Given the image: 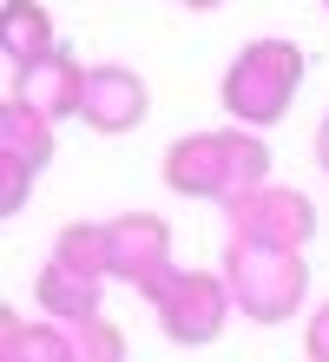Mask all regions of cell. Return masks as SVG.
I'll use <instances>...</instances> for the list:
<instances>
[{"instance_id": "obj_8", "label": "cell", "mask_w": 329, "mask_h": 362, "mask_svg": "<svg viewBox=\"0 0 329 362\" xmlns=\"http://www.w3.org/2000/svg\"><path fill=\"white\" fill-rule=\"evenodd\" d=\"M145 112H151V93H145V79L132 73V66H86L79 125L119 139V132H132V125H145Z\"/></svg>"}, {"instance_id": "obj_10", "label": "cell", "mask_w": 329, "mask_h": 362, "mask_svg": "<svg viewBox=\"0 0 329 362\" xmlns=\"http://www.w3.org/2000/svg\"><path fill=\"white\" fill-rule=\"evenodd\" d=\"M59 53V33H53V13L40 0H7L0 7V59H7V79L33 73L40 59Z\"/></svg>"}, {"instance_id": "obj_12", "label": "cell", "mask_w": 329, "mask_h": 362, "mask_svg": "<svg viewBox=\"0 0 329 362\" xmlns=\"http://www.w3.org/2000/svg\"><path fill=\"white\" fill-rule=\"evenodd\" d=\"M0 362H66V323L53 316H0Z\"/></svg>"}, {"instance_id": "obj_13", "label": "cell", "mask_w": 329, "mask_h": 362, "mask_svg": "<svg viewBox=\"0 0 329 362\" xmlns=\"http://www.w3.org/2000/svg\"><path fill=\"white\" fill-rule=\"evenodd\" d=\"M53 257H59L66 270L105 284V276H112V230H105V224H66L59 238H53Z\"/></svg>"}, {"instance_id": "obj_4", "label": "cell", "mask_w": 329, "mask_h": 362, "mask_svg": "<svg viewBox=\"0 0 329 362\" xmlns=\"http://www.w3.org/2000/svg\"><path fill=\"white\" fill-rule=\"evenodd\" d=\"M158 329L171 336L178 349H204L224 336V316L237 310L231 303V284H224V270H178L171 284L158 290Z\"/></svg>"}, {"instance_id": "obj_9", "label": "cell", "mask_w": 329, "mask_h": 362, "mask_svg": "<svg viewBox=\"0 0 329 362\" xmlns=\"http://www.w3.org/2000/svg\"><path fill=\"white\" fill-rule=\"evenodd\" d=\"M7 93H13V99H27L33 112H40V119H53V125H59V119H79V99H86V66L59 47L53 59H40L33 73L7 79Z\"/></svg>"}, {"instance_id": "obj_11", "label": "cell", "mask_w": 329, "mask_h": 362, "mask_svg": "<svg viewBox=\"0 0 329 362\" xmlns=\"http://www.w3.org/2000/svg\"><path fill=\"white\" fill-rule=\"evenodd\" d=\"M33 296H40V316H53V323H93L105 284H93V276L66 270L59 257H47L40 276H33Z\"/></svg>"}, {"instance_id": "obj_5", "label": "cell", "mask_w": 329, "mask_h": 362, "mask_svg": "<svg viewBox=\"0 0 329 362\" xmlns=\"http://www.w3.org/2000/svg\"><path fill=\"white\" fill-rule=\"evenodd\" d=\"M105 230H112V276L132 284L145 303H158V290L178 276V264H171V224L158 211H119Z\"/></svg>"}, {"instance_id": "obj_2", "label": "cell", "mask_w": 329, "mask_h": 362, "mask_svg": "<svg viewBox=\"0 0 329 362\" xmlns=\"http://www.w3.org/2000/svg\"><path fill=\"white\" fill-rule=\"evenodd\" d=\"M296 86H303V47L296 40H250V47H237L231 73H224V112L244 132L277 125L296 105Z\"/></svg>"}, {"instance_id": "obj_16", "label": "cell", "mask_w": 329, "mask_h": 362, "mask_svg": "<svg viewBox=\"0 0 329 362\" xmlns=\"http://www.w3.org/2000/svg\"><path fill=\"white\" fill-rule=\"evenodd\" d=\"M316 165L329 172V112H323V125H316Z\"/></svg>"}, {"instance_id": "obj_15", "label": "cell", "mask_w": 329, "mask_h": 362, "mask_svg": "<svg viewBox=\"0 0 329 362\" xmlns=\"http://www.w3.org/2000/svg\"><path fill=\"white\" fill-rule=\"evenodd\" d=\"M303 356H310V362H329V303L303 323Z\"/></svg>"}, {"instance_id": "obj_6", "label": "cell", "mask_w": 329, "mask_h": 362, "mask_svg": "<svg viewBox=\"0 0 329 362\" xmlns=\"http://www.w3.org/2000/svg\"><path fill=\"white\" fill-rule=\"evenodd\" d=\"M47 165H53V119H40L27 99L7 93V105H0V172H7L0 204L20 211L27 191H33V178L47 172Z\"/></svg>"}, {"instance_id": "obj_3", "label": "cell", "mask_w": 329, "mask_h": 362, "mask_svg": "<svg viewBox=\"0 0 329 362\" xmlns=\"http://www.w3.org/2000/svg\"><path fill=\"white\" fill-rule=\"evenodd\" d=\"M224 284L231 303L250 316V323H283V316L303 310V290H310V270H303V250H277V244H224Z\"/></svg>"}, {"instance_id": "obj_14", "label": "cell", "mask_w": 329, "mask_h": 362, "mask_svg": "<svg viewBox=\"0 0 329 362\" xmlns=\"http://www.w3.org/2000/svg\"><path fill=\"white\" fill-rule=\"evenodd\" d=\"M66 362H125V329L112 323V316L66 323Z\"/></svg>"}, {"instance_id": "obj_1", "label": "cell", "mask_w": 329, "mask_h": 362, "mask_svg": "<svg viewBox=\"0 0 329 362\" xmlns=\"http://www.w3.org/2000/svg\"><path fill=\"white\" fill-rule=\"evenodd\" d=\"M158 178L191 204H244L270 185V145L263 132H244V125H211V132H185L165 145Z\"/></svg>"}, {"instance_id": "obj_7", "label": "cell", "mask_w": 329, "mask_h": 362, "mask_svg": "<svg viewBox=\"0 0 329 362\" xmlns=\"http://www.w3.org/2000/svg\"><path fill=\"white\" fill-rule=\"evenodd\" d=\"M224 218H231V238H244V244H277V250H303V244L316 238V204L303 198V191H290V185H263L257 198L231 204Z\"/></svg>"}, {"instance_id": "obj_17", "label": "cell", "mask_w": 329, "mask_h": 362, "mask_svg": "<svg viewBox=\"0 0 329 362\" xmlns=\"http://www.w3.org/2000/svg\"><path fill=\"white\" fill-rule=\"evenodd\" d=\"M178 7H191V13H211V7H224V0H178Z\"/></svg>"}]
</instances>
